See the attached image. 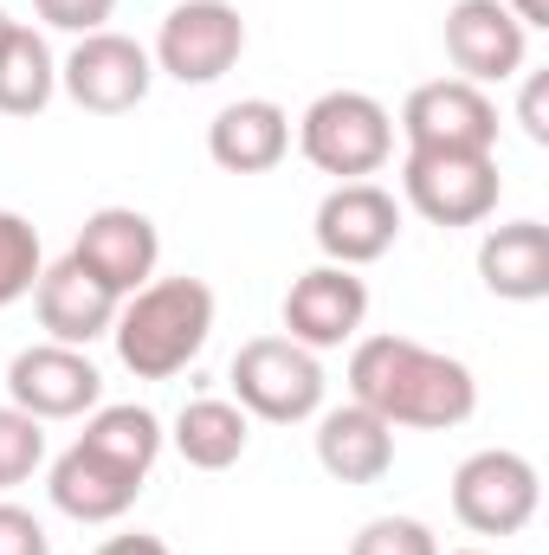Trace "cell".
<instances>
[{
    "label": "cell",
    "mask_w": 549,
    "mask_h": 555,
    "mask_svg": "<svg viewBox=\"0 0 549 555\" xmlns=\"http://www.w3.org/2000/svg\"><path fill=\"white\" fill-rule=\"evenodd\" d=\"M7 33H13V20H7V7H0V39H7Z\"/></svg>",
    "instance_id": "cell-31"
},
{
    "label": "cell",
    "mask_w": 549,
    "mask_h": 555,
    "mask_svg": "<svg viewBox=\"0 0 549 555\" xmlns=\"http://www.w3.org/2000/svg\"><path fill=\"white\" fill-rule=\"evenodd\" d=\"M214 336V291L201 278H149L117 304L111 343L137 382H175Z\"/></svg>",
    "instance_id": "cell-2"
},
{
    "label": "cell",
    "mask_w": 549,
    "mask_h": 555,
    "mask_svg": "<svg viewBox=\"0 0 549 555\" xmlns=\"http://www.w3.org/2000/svg\"><path fill=\"white\" fill-rule=\"evenodd\" d=\"M524 91H518V124L531 142H549V72H518Z\"/></svg>",
    "instance_id": "cell-28"
},
{
    "label": "cell",
    "mask_w": 549,
    "mask_h": 555,
    "mask_svg": "<svg viewBox=\"0 0 549 555\" xmlns=\"http://www.w3.org/2000/svg\"><path fill=\"white\" fill-rule=\"evenodd\" d=\"M39 465H46V426L7 401V408H0V491L26 485Z\"/></svg>",
    "instance_id": "cell-24"
},
{
    "label": "cell",
    "mask_w": 549,
    "mask_h": 555,
    "mask_svg": "<svg viewBox=\"0 0 549 555\" xmlns=\"http://www.w3.org/2000/svg\"><path fill=\"white\" fill-rule=\"evenodd\" d=\"M72 259L91 278H104L117 297H130L162 266V233L142 207H98V214H85V227L72 240Z\"/></svg>",
    "instance_id": "cell-14"
},
{
    "label": "cell",
    "mask_w": 549,
    "mask_h": 555,
    "mask_svg": "<svg viewBox=\"0 0 549 555\" xmlns=\"http://www.w3.org/2000/svg\"><path fill=\"white\" fill-rule=\"evenodd\" d=\"M478 284L505 304H544L549 297V227L544 220H505L478 240Z\"/></svg>",
    "instance_id": "cell-19"
},
{
    "label": "cell",
    "mask_w": 549,
    "mask_h": 555,
    "mask_svg": "<svg viewBox=\"0 0 549 555\" xmlns=\"http://www.w3.org/2000/svg\"><path fill=\"white\" fill-rule=\"evenodd\" d=\"M349 555H439V543L420 517H369L349 537Z\"/></svg>",
    "instance_id": "cell-25"
},
{
    "label": "cell",
    "mask_w": 549,
    "mask_h": 555,
    "mask_svg": "<svg viewBox=\"0 0 549 555\" xmlns=\"http://www.w3.org/2000/svg\"><path fill=\"white\" fill-rule=\"evenodd\" d=\"M537 504H544V478L511 446H485L452 472V517L472 537H518L531 530Z\"/></svg>",
    "instance_id": "cell-6"
},
{
    "label": "cell",
    "mask_w": 549,
    "mask_h": 555,
    "mask_svg": "<svg viewBox=\"0 0 549 555\" xmlns=\"http://www.w3.org/2000/svg\"><path fill=\"white\" fill-rule=\"evenodd\" d=\"M142 485L149 478H130L124 465H111V459H98L91 446H65L59 459H52V472H46V491H52V504L72 517V524H117V517H130L142 498Z\"/></svg>",
    "instance_id": "cell-16"
},
{
    "label": "cell",
    "mask_w": 549,
    "mask_h": 555,
    "mask_svg": "<svg viewBox=\"0 0 549 555\" xmlns=\"http://www.w3.org/2000/svg\"><path fill=\"white\" fill-rule=\"evenodd\" d=\"M297 155L317 175L336 181H369L395 162V117L382 98L369 91H323L304 117H297Z\"/></svg>",
    "instance_id": "cell-3"
},
{
    "label": "cell",
    "mask_w": 549,
    "mask_h": 555,
    "mask_svg": "<svg viewBox=\"0 0 549 555\" xmlns=\"http://www.w3.org/2000/svg\"><path fill=\"white\" fill-rule=\"evenodd\" d=\"M349 401L388 426H420V433H452L478 414V382L459 356L426 349L413 336H356L349 349Z\"/></svg>",
    "instance_id": "cell-1"
},
{
    "label": "cell",
    "mask_w": 549,
    "mask_h": 555,
    "mask_svg": "<svg viewBox=\"0 0 549 555\" xmlns=\"http://www.w3.org/2000/svg\"><path fill=\"white\" fill-rule=\"evenodd\" d=\"M78 446H91L98 459L124 465L130 478H149L155 459H162V446H168V433H162V420L149 414V408H137V401H98V408L85 414Z\"/></svg>",
    "instance_id": "cell-21"
},
{
    "label": "cell",
    "mask_w": 549,
    "mask_h": 555,
    "mask_svg": "<svg viewBox=\"0 0 549 555\" xmlns=\"http://www.w3.org/2000/svg\"><path fill=\"white\" fill-rule=\"evenodd\" d=\"M246 52V20L233 0H181L162 13V33L149 46L155 72L175 85H220Z\"/></svg>",
    "instance_id": "cell-7"
},
{
    "label": "cell",
    "mask_w": 549,
    "mask_h": 555,
    "mask_svg": "<svg viewBox=\"0 0 549 555\" xmlns=\"http://www.w3.org/2000/svg\"><path fill=\"white\" fill-rule=\"evenodd\" d=\"M33 13H39L52 33H72V39H85V33H104V26H111L117 0H33Z\"/></svg>",
    "instance_id": "cell-26"
},
{
    "label": "cell",
    "mask_w": 549,
    "mask_h": 555,
    "mask_svg": "<svg viewBox=\"0 0 549 555\" xmlns=\"http://www.w3.org/2000/svg\"><path fill=\"white\" fill-rule=\"evenodd\" d=\"M511 7V20L524 26V33H544L549 26V0H505Z\"/></svg>",
    "instance_id": "cell-30"
},
{
    "label": "cell",
    "mask_w": 549,
    "mask_h": 555,
    "mask_svg": "<svg viewBox=\"0 0 549 555\" xmlns=\"http://www.w3.org/2000/svg\"><path fill=\"white\" fill-rule=\"evenodd\" d=\"M446 59H452V78L465 85H511L531 59V33L511 20L505 0H452L446 7Z\"/></svg>",
    "instance_id": "cell-12"
},
{
    "label": "cell",
    "mask_w": 549,
    "mask_h": 555,
    "mask_svg": "<svg viewBox=\"0 0 549 555\" xmlns=\"http://www.w3.org/2000/svg\"><path fill=\"white\" fill-rule=\"evenodd\" d=\"M168 446H175L194 472H227V465L246 459L253 420H246V408H240L233 395H201V401H188V408L175 414Z\"/></svg>",
    "instance_id": "cell-20"
},
{
    "label": "cell",
    "mask_w": 549,
    "mask_h": 555,
    "mask_svg": "<svg viewBox=\"0 0 549 555\" xmlns=\"http://www.w3.org/2000/svg\"><path fill=\"white\" fill-rule=\"evenodd\" d=\"M310 233H317L323 266L362 272V266H375V259L395 253V240H401V201H395L382 181H336V188L317 201Z\"/></svg>",
    "instance_id": "cell-9"
},
{
    "label": "cell",
    "mask_w": 549,
    "mask_h": 555,
    "mask_svg": "<svg viewBox=\"0 0 549 555\" xmlns=\"http://www.w3.org/2000/svg\"><path fill=\"white\" fill-rule=\"evenodd\" d=\"M317 465L336 485H382L395 472V426L382 414H369L362 401L323 408L317 414Z\"/></svg>",
    "instance_id": "cell-17"
},
{
    "label": "cell",
    "mask_w": 549,
    "mask_h": 555,
    "mask_svg": "<svg viewBox=\"0 0 549 555\" xmlns=\"http://www.w3.org/2000/svg\"><path fill=\"white\" fill-rule=\"evenodd\" d=\"M46 272V253H39V227L13 207H0V310L33 297V284Z\"/></svg>",
    "instance_id": "cell-23"
},
{
    "label": "cell",
    "mask_w": 549,
    "mask_h": 555,
    "mask_svg": "<svg viewBox=\"0 0 549 555\" xmlns=\"http://www.w3.org/2000/svg\"><path fill=\"white\" fill-rule=\"evenodd\" d=\"M98 555H175V550L162 537H149V530H130V537H111Z\"/></svg>",
    "instance_id": "cell-29"
},
{
    "label": "cell",
    "mask_w": 549,
    "mask_h": 555,
    "mask_svg": "<svg viewBox=\"0 0 549 555\" xmlns=\"http://www.w3.org/2000/svg\"><path fill=\"white\" fill-rule=\"evenodd\" d=\"M117 291L104 284V278H91L72 253L65 259H52L39 284H33V310H39V330H46V343H65V349H91L98 336H111V323H117Z\"/></svg>",
    "instance_id": "cell-15"
},
{
    "label": "cell",
    "mask_w": 549,
    "mask_h": 555,
    "mask_svg": "<svg viewBox=\"0 0 549 555\" xmlns=\"http://www.w3.org/2000/svg\"><path fill=\"white\" fill-rule=\"evenodd\" d=\"M0 555H52V537L33 511L20 504H0Z\"/></svg>",
    "instance_id": "cell-27"
},
{
    "label": "cell",
    "mask_w": 549,
    "mask_h": 555,
    "mask_svg": "<svg viewBox=\"0 0 549 555\" xmlns=\"http://www.w3.org/2000/svg\"><path fill=\"white\" fill-rule=\"evenodd\" d=\"M227 388L233 401L246 408V420H266V426H297V420L323 414V362L291 343V336H253L240 343L233 369H227Z\"/></svg>",
    "instance_id": "cell-4"
},
{
    "label": "cell",
    "mask_w": 549,
    "mask_h": 555,
    "mask_svg": "<svg viewBox=\"0 0 549 555\" xmlns=\"http://www.w3.org/2000/svg\"><path fill=\"white\" fill-rule=\"evenodd\" d=\"M459 555H485V550H459Z\"/></svg>",
    "instance_id": "cell-32"
},
{
    "label": "cell",
    "mask_w": 549,
    "mask_h": 555,
    "mask_svg": "<svg viewBox=\"0 0 549 555\" xmlns=\"http://www.w3.org/2000/svg\"><path fill=\"white\" fill-rule=\"evenodd\" d=\"M59 98V59L39 26H20L0 39V117H39Z\"/></svg>",
    "instance_id": "cell-22"
},
{
    "label": "cell",
    "mask_w": 549,
    "mask_h": 555,
    "mask_svg": "<svg viewBox=\"0 0 549 555\" xmlns=\"http://www.w3.org/2000/svg\"><path fill=\"white\" fill-rule=\"evenodd\" d=\"M155 85V59L130 33H85L65 59H59V91L91 111V117H130Z\"/></svg>",
    "instance_id": "cell-8"
},
{
    "label": "cell",
    "mask_w": 549,
    "mask_h": 555,
    "mask_svg": "<svg viewBox=\"0 0 549 555\" xmlns=\"http://www.w3.org/2000/svg\"><path fill=\"white\" fill-rule=\"evenodd\" d=\"M401 137H408V149H478V155H498V104H491V91H478L465 78L413 85L408 104H401Z\"/></svg>",
    "instance_id": "cell-13"
},
{
    "label": "cell",
    "mask_w": 549,
    "mask_h": 555,
    "mask_svg": "<svg viewBox=\"0 0 549 555\" xmlns=\"http://www.w3.org/2000/svg\"><path fill=\"white\" fill-rule=\"evenodd\" d=\"M362 323H369V284H362V272L310 266V272L291 278V291H284V336L304 343L310 356L356 343Z\"/></svg>",
    "instance_id": "cell-11"
},
{
    "label": "cell",
    "mask_w": 549,
    "mask_h": 555,
    "mask_svg": "<svg viewBox=\"0 0 549 555\" xmlns=\"http://www.w3.org/2000/svg\"><path fill=\"white\" fill-rule=\"evenodd\" d=\"M207 155L227 175H272L291 155V111L272 98H240L207 124Z\"/></svg>",
    "instance_id": "cell-18"
},
{
    "label": "cell",
    "mask_w": 549,
    "mask_h": 555,
    "mask_svg": "<svg viewBox=\"0 0 549 555\" xmlns=\"http://www.w3.org/2000/svg\"><path fill=\"white\" fill-rule=\"evenodd\" d=\"M7 401L20 414L46 420H85L104 401V375L91 362V349H65V343H33L7 362Z\"/></svg>",
    "instance_id": "cell-10"
},
{
    "label": "cell",
    "mask_w": 549,
    "mask_h": 555,
    "mask_svg": "<svg viewBox=\"0 0 549 555\" xmlns=\"http://www.w3.org/2000/svg\"><path fill=\"white\" fill-rule=\"evenodd\" d=\"M498 155L478 149H408L401 155V201L426 227H485L498 214Z\"/></svg>",
    "instance_id": "cell-5"
}]
</instances>
